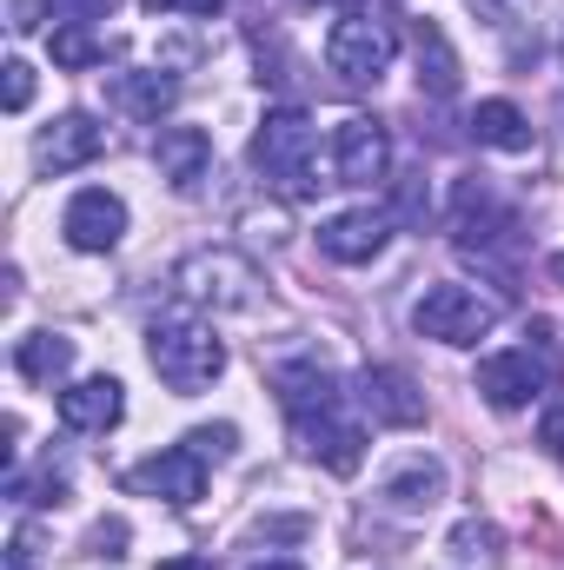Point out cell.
<instances>
[{
    "instance_id": "11",
    "label": "cell",
    "mask_w": 564,
    "mask_h": 570,
    "mask_svg": "<svg viewBox=\"0 0 564 570\" xmlns=\"http://www.w3.org/2000/svg\"><path fill=\"white\" fill-rule=\"evenodd\" d=\"M386 246H392V219L379 206H352V213H332L319 226V253L339 266H372Z\"/></svg>"
},
{
    "instance_id": "21",
    "label": "cell",
    "mask_w": 564,
    "mask_h": 570,
    "mask_svg": "<svg viewBox=\"0 0 564 570\" xmlns=\"http://www.w3.org/2000/svg\"><path fill=\"white\" fill-rule=\"evenodd\" d=\"M471 134H478V146H498V153H532V120L512 100H478Z\"/></svg>"
},
{
    "instance_id": "13",
    "label": "cell",
    "mask_w": 564,
    "mask_h": 570,
    "mask_svg": "<svg viewBox=\"0 0 564 570\" xmlns=\"http://www.w3.org/2000/svg\"><path fill=\"white\" fill-rule=\"evenodd\" d=\"M359 405L372 412V425H392V431L425 425V392L399 365H366L359 372Z\"/></svg>"
},
{
    "instance_id": "17",
    "label": "cell",
    "mask_w": 564,
    "mask_h": 570,
    "mask_svg": "<svg viewBox=\"0 0 564 570\" xmlns=\"http://www.w3.org/2000/svg\"><path fill=\"white\" fill-rule=\"evenodd\" d=\"M273 385H280L285 419H312V412L339 405V379H332L325 365H312V358H299V365H280V372H273Z\"/></svg>"
},
{
    "instance_id": "8",
    "label": "cell",
    "mask_w": 564,
    "mask_h": 570,
    "mask_svg": "<svg viewBox=\"0 0 564 570\" xmlns=\"http://www.w3.org/2000/svg\"><path fill=\"white\" fill-rule=\"evenodd\" d=\"M332 173H339V186H379L392 173V134L379 120H366V114L339 120V134H332Z\"/></svg>"
},
{
    "instance_id": "30",
    "label": "cell",
    "mask_w": 564,
    "mask_h": 570,
    "mask_svg": "<svg viewBox=\"0 0 564 570\" xmlns=\"http://www.w3.org/2000/svg\"><path fill=\"white\" fill-rule=\"evenodd\" d=\"M7 570H33V551H27V538H13V544H7Z\"/></svg>"
},
{
    "instance_id": "10",
    "label": "cell",
    "mask_w": 564,
    "mask_h": 570,
    "mask_svg": "<svg viewBox=\"0 0 564 570\" xmlns=\"http://www.w3.org/2000/svg\"><path fill=\"white\" fill-rule=\"evenodd\" d=\"M292 438H299V451L319 458L332 478H352V471L366 464V431L352 425L339 405H325V412H312V419H292Z\"/></svg>"
},
{
    "instance_id": "25",
    "label": "cell",
    "mask_w": 564,
    "mask_h": 570,
    "mask_svg": "<svg viewBox=\"0 0 564 570\" xmlns=\"http://www.w3.org/2000/svg\"><path fill=\"white\" fill-rule=\"evenodd\" d=\"M47 13H54V27H87V20H107L114 0H47Z\"/></svg>"
},
{
    "instance_id": "16",
    "label": "cell",
    "mask_w": 564,
    "mask_h": 570,
    "mask_svg": "<svg viewBox=\"0 0 564 570\" xmlns=\"http://www.w3.org/2000/svg\"><path fill=\"white\" fill-rule=\"evenodd\" d=\"M120 412H127L120 379H80V385H67V392H60V425L80 431V438L114 431V425H120Z\"/></svg>"
},
{
    "instance_id": "6",
    "label": "cell",
    "mask_w": 564,
    "mask_h": 570,
    "mask_svg": "<svg viewBox=\"0 0 564 570\" xmlns=\"http://www.w3.org/2000/svg\"><path fill=\"white\" fill-rule=\"evenodd\" d=\"M552 379H558V365L545 358V345H512V352H498V358L478 365V392L498 412H525L532 399L552 392Z\"/></svg>"
},
{
    "instance_id": "22",
    "label": "cell",
    "mask_w": 564,
    "mask_h": 570,
    "mask_svg": "<svg viewBox=\"0 0 564 570\" xmlns=\"http://www.w3.org/2000/svg\"><path fill=\"white\" fill-rule=\"evenodd\" d=\"M419 87L431 100H451L458 94V53H451V40L431 20H419Z\"/></svg>"
},
{
    "instance_id": "9",
    "label": "cell",
    "mask_w": 564,
    "mask_h": 570,
    "mask_svg": "<svg viewBox=\"0 0 564 570\" xmlns=\"http://www.w3.org/2000/svg\"><path fill=\"white\" fill-rule=\"evenodd\" d=\"M60 233H67V246H74V253H114V246H120V233H127V199H120V193H107V186H87V193H74V199H67Z\"/></svg>"
},
{
    "instance_id": "29",
    "label": "cell",
    "mask_w": 564,
    "mask_h": 570,
    "mask_svg": "<svg viewBox=\"0 0 564 570\" xmlns=\"http://www.w3.org/2000/svg\"><path fill=\"white\" fill-rule=\"evenodd\" d=\"M94 544H100V558H120V544H127V524H120V518H107V524L94 531Z\"/></svg>"
},
{
    "instance_id": "19",
    "label": "cell",
    "mask_w": 564,
    "mask_h": 570,
    "mask_svg": "<svg viewBox=\"0 0 564 570\" xmlns=\"http://www.w3.org/2000/svg\"><path fill=\"white\" fill-rule=\"evenodd\" d=\"M107 100H114L127 120H159V114L179 100V80H173V73H120V80L107 87Z\"/></svg>"
},
{
    "instance_id": "12",
    "label": "cell",
    "mask_w": 564,
    "mask_h": 570,
    "mask_svg": "<svg viewBox=\"0 0 564 570\" xmlns=\"http://www.w3.org/2000/svg\"><path fill=\"white\" fill-rule=\"evenodd\" d=\"M451 233H458V246H465V253H485V246L512 239V233H518V219L492 199V186H485V179H458V186H451Z\"/></svg>"
},
{
    "instance_id": "34",
    "label": "cell",
    "mask_w": 564,
    "mask_h": 570,
    "mask_svg": "<svg viewBox=\"0 0 564 570\" xmlns=\"http://www.w3.org/2000/svg\"><path fill=\"white\" fill-rule=\"evenodd\" d=\"M552 279H558V285H564V253H558V259H552Z\"/></svg>"
},
{
    "instance_id": "24",
    "label": "cell",
    "mask_w": 564,
    "mask_h": 570,
    "mask_svg": "<svg viewBox=\"0 0 564 570\" xmlns=\"http://www.w3.org/2000/svg\"><path fill=\"white\" fill-rule=\"evenodd\" d=\"M186 444H193L200 458H213V464H220V458H233V451H240V425H200V431H186Z\"/></svg>"
},
{
    "instance_id": "33",
    "label": "cell",
    "mask_w": 564,
    "mask_h": 570,
    "mask_svg": "<svg viewBox=\"0 0 564 570\" xmlns=\"http://www.w3.org/2000/svg\"><path fill=\"white\" fill-rule=\"evenodd\" d=\"M253 570H299L292 558H266V564H253Z\"/></svg>"
},
{
    "instance_id": "20",
    "label": "cell",
    "mask_w": 564,
    "mask_h": 570,
    "mask_svg": "<svg viewBox=\"0 0 564 570\" xmlns=\"http://www.w3.org/2000/svg\"><path fill=\"white\" fill-rule=\"evenodd\" d=\"M438 498H445V464L438 458H412V464H399L386 478V504L392 511H431Z\"/></svg>"
},
{
    "instance_id": "18",
    "label": "cell",
    "mask_w": 564,
    "mask_h": 570,
    "mask_svg": "<svg viewBox=\"0 0 564 570\" xmlns=\"http://www.w3.org/2000/svg\"><path fill=\"white\" fill-rule=\"evenodd\" d=\"M13 372H20L27 385H60V379L74 372V338H60V332H27V338L13 345Z\"/></svg>"
},
{
    "instance_id": "23",
    "label": "cell",
    "mask_w": 564,
    "mask_h": 570,
    "mask_svg": "<svg viewBox=\"0 0 564 570\" xmlns=\"http://www.w3.org/2000/svg\"><path fill=\"white\" fill-rule=\"evenodd\" d=\"M47 53H54L60 73H80V67H100V60H107V40H100L94 27H54V33H47Z\"/></svg>"
},
{
    "instance_id": "14",
    "label": "cell",
    "mask_w": 564,
    "mask_h": 570,
    "mask_svg": "<svg viewBox=\"0 0 564 570\" xmlns=\"http://www.w3.org/2000/svg\"><path fill=\"white\" fill-rule=\"evenodd\" d=\"M153 159H159V179H166L179 199H193V193L213 179V134H206V127H166V134L153 140Z\"/></svg>"
},
{
    "instance_id": "31",
    "label": "cell",
    "mask_w": 564,
    "mask_h": 570,
    "mask_svg": "<svg viewBox=\"0 0 564 570\" xmlns=\"http://www.w3.org/2000/svg\"><path fill=\"white\" fill-rule=\"evenodd\" d=\"M545 444L564 458V412H552V419H545Z\"/></svg>"
},
{
    "instance_id": "28",
    "label": "cell",
    "mask_w": 564,
    "mask_h": 570,
    "mask_svg": "<svg viewBox=\"0 0 564 570\" xmlns=\"http://www.w3.org/2000/svg\"><path fill=\"white\" fill-rule=\"evenodd\" d=\"M226 0H146V13H193V20H213Z\"/></svg>"
},
{
    "instance_id": "5",
    "label": "cell",
    "mask_w": 564,
    "mask_h": 570,
    "mask_svg": "<svg viewBox=\"0 0 564 570\" xmlns=\"http://www.w3.org/2000/svg\"><path fill=\"white\" fill-rule=\"evenodd\" d=\"M173 285L186 305H206V312H253L260 305V273L240 253H193V259H179Z\"/></svg>"
},
{
    "instance_id": "26",
    "label": "cell",
    "mask_w": 564,
    "mask_h": 570,
    "mask_svg": "<svg viewBox=\"0 0 564 570\" xmlns=\"http://www.w3.org/2000/svg\"><path fill=\"white\" fill-rule=\"evenodd\" d=\"M0 73H7V114H27L33 107V67L27 60H7Z\"/></svg>"
},
{
    "instance_id": "32",
    "label": "cell",
    "mask_w": 564,
    "mask_h": 570,
    "mask_svg": "<svg viewBox=\"0 0 564 570\" xmlns=\"http://www.w3.org/2000/svg\"><path fill=\"white\" fill-rule=\"evenodd\" d=\"M153 570H220V564H206V558H166V564H153Z\"/></svg>"
},
{
    "instance_id": "4",
    "label": "cell",
    "mask_w": 564,
    "mask_h": 570,
    "mask_svg": "<svg viewBox=\"0 0 564 570\" xmlns=\"http://www.w3.org/2000/svg\"><path fill=\"white\" fill-rule=\"evenodd\" d=\"M498 318H505V305L478 285H431L412 305V332L438 338V345H478L498 332Z\"/></svg>"
},
{
    "instance_id": "1",
    "label": "cell",
    "mask_w": 564,
    "mask_h": 570,
    "mask_svg": "<svg viewBox=\"0 0 564 570\" xmlns=\"http://www.w3.org/2000/svg\"><path fill=\"white\" fill-rule=\"evenodd\" d=\"M253 166L266 186H280L285 199H312L325 179H319V134L305 114H266L260 134H253Z\"/></svg>"
},
{
    "instance_id": "2",
    "label": "cell",
    "mask_w": 564,
    "mask_h": 570,
    "mask_svg": "<svg viewBox=\"0 0 564 570\" xmlns=\"http://www.w3.org/2000/svg\"><path fill=\"white\" fill-rule=\"evenodd\" d=\"M146 358H153V372H159L179 399L206 392V385L226 372V345H220L206 325H193V318H159V325L146 332Z\"/></svg>"
},
{
    "instance_id": "3",
    "label": "cell",
    "mask_w": 564,
    "mask_h": 570,
    "mask_svg": "<svg viewBox=\"0 0 564 570\" xmlns=\"http://www.w3.org/2000/svg\"><path fill=\"white\" fill-rule=\"evenodd\" d=\"M392 53H399V27H392V13H379V7H352V13H339L332 33H325V67H332L339 80H352V87L379 80V73L392 67Z\"/></svg>"
},
{
    "instance_id": "27",
    "label": "cell",
    "mask_w": 564,
    "mask_h": 570,
    "mask_svg": "<svg viewBox=\"0 0 564 570\" xmlns=\"http://www.w3.org/2000/svg\"><path fill=\"white\" fill-rule=\"evenodd\" d=\"M451 551H458V558H492V551H498V531H492V524H458V531H451Z\"/></svg>"
},
{
    "instance_id": "7",
    "label": "cell",
    "mask_w": 564,
    "mask_h": 570,
    "mask_svg": "<svg viewBox=\"0 0 564 570\" xmlns=\"http://www.w3.org/2000/svg\"><path fill=\"white\" fill-rule=\"evenodd\" d=\"M127 491L166 498L173 511H193V504L206 498V458H200L193 444H166V451H153V458H140V464L127 471Z\"/></svg>"
},
{
    "instance_id": "15",
    "label": "cell",
    "mask_w": 564,
    "mask_h": 570,
    "mask_svg": "<svg viewBox=\"0 0 564 570\" xmlns=\"http://www.w3.org/2000/svg\"><path fill=\"white\" fill-rule=\"evenodd\" d=\"M107 153V127L94 114H60L47 134H40V166L47 173H80Z\"/></svg>"
}]
</instances>
